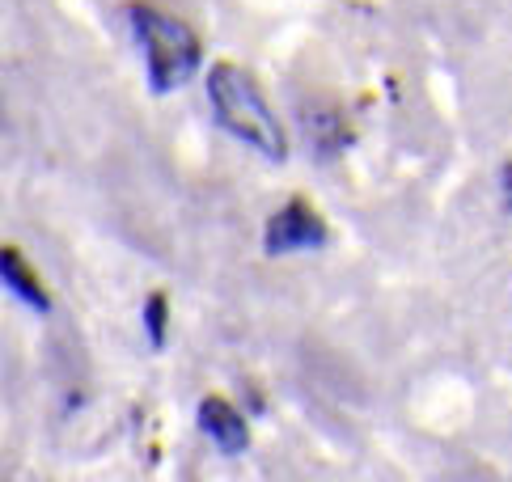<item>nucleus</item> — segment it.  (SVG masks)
<instances>
[{
    "label": "nucleus",
    "instance_id": "7",
    "mask_svg": "<svg viewBox=\"0 0 512 482\" xmlns=\"http://www.w3.org/2000/svg\"><path fill=\"white\" fill-rule=\"evenodd\" d=\"M500 187H504V208L512 212V161L504 165V178H500Z\"/></svg>",
    "mask_w": 512,
    "mask_h": 482
},
{
    "label": "nucleus",
    "instance_id": "5",
    "mask_svg": "<svg viewBox=\"0 0 512 482\" xmlns=\"http://www.w3.org/2000/svg\"><path fill=\"white\" fill-rule=\"evenodd\" d=\"M0 280H5V288H9V292H13L26 309H34V313H47V309H51L47 288L39 284V275H34V267H30L26 258L17 254L13 246L0 250Z\"/></svg>",
    "mask_w": 512,
    "mask_h": 482
},
{
    "label": "nucleus",
    "instance_id": "1",
    "mask_svg": "<svg viewBox=\"0 0 512 482\" xmlns=\"http://www.w3.org/2000/svg\"><path fill=\"white\" fill-rule=\"evenodd\" d=\"M208 106L212 119L221 123V132H229L233 140H242L246 148H254L267 161H284L288 157V136L276 119V110L267 106V98L259 94V85L246 68L237 64H212L208 68Z\"/></svg>",
    "mask_w": 512,
    "mask_h": 482
},
{
    "label": "nucleus",
    "instance_id": "2",
    "mask_svg": "<svg viewBox=\"0 0 512 482\" xmlns=\"http://www.w3.org/2000/svg\"><path fill=\"white\" fill-rule=\"evenodd\" d=\"M127 22H132L144 68H149V89L157 98L174 94V89H182L199 72L204 43H199V34L187 22H178L174 13H161L153 5H132Z\"/></svg>",
    "mask_w": 512,
    "mask_h": 482
},
{
    "label": "nucleus",
    "instance_id": "6",
    "mask_svg": "<svg viewBox=\"0 0 512 482\" xmlns=\"http://www.w3.org/2000/svg\"><path fill=\"white\" fill-rule=\"evenodd\" d=\"M166 326H170V301L166 292H153L144 301V330H149V347H166Z\"/></svg>",
    "mask_w": 512,
    "mask_h": 482
},
{
    "label": "nucleus",
    "instance_id": "4",
    "mask_svg": "<svg viewBox=\"0 0 512 482\" xmlns=\"http://www.w3.org/2000/svg\"><path fill=\"white\" fill-rule=\"evenodd\" d=\"M195 423H199V432H204L216 449L221 453H246L250 449V428H246V419L242 411H237L233 402H225L221 394H208V398H199V411H195Z\"/></svg>",
    "mask_w": 512,
    "mask_h": 482
},
{
    "label": "nucleus",
    "instance_id": "3",
    "mask_svg": "<svg viewBox=\"0 0 512 482\" xmlns=\"http://www.w3.org/2000/svg\"><path fill=\"white\" fill-rule=\"evenodd\" d=\"M326 241H331V229H326V220L309 208L305 199H288L263 229V250L271 258L301 254V250H322Z\"/></svg>",
    "mask_w": 512,
    "mask_h": 482
}]
</instances>
